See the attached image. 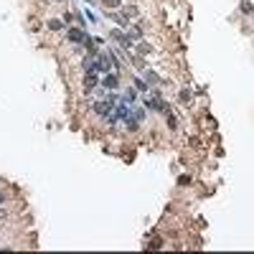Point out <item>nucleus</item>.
Masks as SVG:
<instances>
[{
    "label": "nucleus",
    "instance_id": "f257e3e1",
    "mask_svg": "<svg viewBox=\"0 0 254 254\" xmlns=\"http://www.w3.org/2000/svg\"><path fill=\"white\" fill-rule=\"evenodd\" d=\"M94 84H97V76H94V74H89L87 79H84V89L91 91V89H94Z\"/></svg>",
    "mask_w": 254,
    "mask_h": 254
},
{
    "label": "nucleus",
    "instance_id": "f03ea898",
    "mask_svg": "<svg viewBox=\"0 0 254 254\" xmlns=\"http://www.w3.org/2000/svg\"><path fill=\"white\" fill-rule=\"evenodd\" d=\"M102 84H104L107 89H115V87H117V76H112V74H109V76H104V81H102Z\"/></svg>",
    "mask_w": 254,
    "mask_h": 254
},
{
    "label": "nucleus",
    "instance_id": "7ed1b4c3",
    "mask_svg": "<svg viewBox=\"0 0 254 254\" xmlns=\"http://www.w3.org/2000/svg\"><path fill=\"white\" fill-rule=\"evenodd\" d=\"M69 38H71V41H84V33L74 28V31H69Z\"/></svg>",
    "mask_w": 254,
    "mask_h": 254
},
{
    "label": "nucleus",
    "instance_id": "20e7f679",
    "mask_svg": "<svg viewBox=\"0 0 254 254\" xmlns=\"http://www.w3.org/2000/svg\"><path fill=\"white\" fill-rule=\"evenodd\" d=\"M104 5H109V8H117V5H119V0H104Z\"/></svg>",
    "mask_w": 254,
    "mask_h": 254
}]
</instances>
